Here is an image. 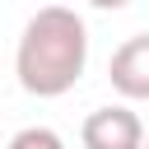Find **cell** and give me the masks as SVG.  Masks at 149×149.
<instances>
[{
    "label": "cell",
    "instance_id": "obj_1",
    "mask_svg": "<svg viewBox=\"0 0 149 149\" xmlns=\"http://www.w3.org/2000/svg\"><path fill=\"white\" fill-rule=\"evenodd\" d=\"M88 65V23L70 5H42L14 47L19 88L33 98H61L84 79Z\"/></svg>",
    "mask_w": 149,
    "mask_h": 149
},
{
    "label": "cell",
    "instance_id": "obj_2",
    "mask_svg": "<svg viewBox=\"0 0 149 149\" xmlns=\"http://www.w3.org/2000/svg\"><path fill=\"white\" fill-rule=\"evenodd\" d=\"M84 149H140L144 144V121L126 107V102H107L93 107L79 126Z\"/></svg>",
    "mask_w": 149,
    "mask_h": 149
},
{
    "label": "cell",
    "instance_id": "obj_3",
    "mask_svg": "<svg viewBox=\"0 0 149 149\" xmlns=\"http://www.w3.org/2000/svg\"><path fill=\"white\" fill-rule=\"evenodd\" d=\"M107 79L126 102H149V33H135L112 51Z\"/></svg>",
    "mask_w": 149,
    "mask_h": 149
},
{
    "label": "cell",
    "instance_id": "obj_4",
    "mask_svg": "<svg viewBox=\"0 0 149 149\" xmlns=\"http://www.w3.org/2000/svg\"><path fill=\"white\" fill-rule=\"evenodd\" d=\"M5 149H65V140H61L51 126H23Z\"/></svg>",
    "mask_w": 149,
    "mask_h": 149
},
{
    "label": "cell",
    "instance_id": "obj_5",
    "mask_svg": "<svg viewBox=\"0 0 149 149\" xmlns=\"http://www.w3.org/2000/svg\"><path fill=\"white\" fill-rule=\"evenodd\" d=\"M88 5H93V9H126L130 0H88Z\"/></svg>",
    "mask_w": 149,
    "mask_h": 149
},
{
    "label": "cell",
    "instance_id": "obj_6",
    "mask_svg": "<svg viewBox=\"0 0 149 149\" xmlns=\"http://www.w3.org/2000/svg\"><path fill=\"white\" fill-rule=\"evenodd\" d=\"M140 149H149V135H144V144H140Z\"/></svg>",
    "mask_w": 149,
    "mask_h": 149
}]
</instances>
